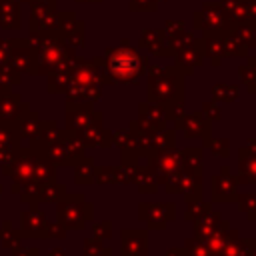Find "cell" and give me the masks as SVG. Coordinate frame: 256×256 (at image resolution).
I'll return each instance as SVG.
<instances>
[{"instance_id": "cell-1", "label": "cell", "mask_w": 256, "mask_h": 256, "mask_svg": "<svg viewBox=\"0 0 256 256\" xmlns=\"http://www.w3.org/2000/svg\"><path fill=\"white\" fill-rule=\"evenodd\" d=\"M138 218L148 226L156 230H164L170 220L176 218V204L172 202H142L138 206Z\"/></svg>"}, {"instance_id": "cell-2", "label": "cell", "mask_w": 256, "mask_h": 256, "mask_svg": "<svg viewBox=\"0 0 256 256\" xmlns=\"http://www.w3.org/2000/svg\"><path fill=\"white\" fill-rule=\"evenodd\" d=\"M236 178L230 174L228 166L220 168V174L212 176V202H234L238 198Z\"/></svg>"}, {"instance_id": "cell-3", "label": "cell", "mask_w": 256, "mask_h": 256, "mask_svg": "<svg viewBox=\"0 0 256 256\" xmlns=\"http://www.w3.org/2000/svg\"><path fill=\"white\" fill-rule=\"evenodd\" d=\"M236 182H242V184L256 182V140H248V144L238 150Z\"/></svg>"}, {"instance_id": "cell-4", "label": "cell", "mask_w": 256, "mask_h": 256, "mask_svg": "<svg viewBox=\"0 0 256 256\" xmlns=\"http://www.w3.org/2000/svg\"><path fill=\"white\" fill-rule=\"evenodd\" d=\"M122 256H148V232L122 230Z\"/></svg>"}, {"instance_id": "cell-5", "label": "cell", "mask_w": 256, "mask_h": 256, "mask_svg": "<svg viewBox=\"0 0 256 256\" xmlns=\"http://www.w3.org/2000/svg\"><path fill=\"white\" fill-rule=\"evenodd\" d=\"M228 224H230V222H228V220H222L220 212H212V210H210L206 216H202L200 220L194 222V236L204 242V240H208L210 236H214L218 230L230 228Z\"/></svg>"}, {"instance_id": "cell-6", "label": "cell", "mask_w": 256, "mask_h": 256, "mask_svg": "<svg viewBox=\"0 0 256 256\" xmlns=\"http://www.w3.org/2000/svg\"><path fill=\"white\" fill-rule=\"evenodd\" d=\"M182 128H184V134H186V138H208L210 136V122H206L200 114H194V116H188L182 124H180Z\"/></svg>"}, {"instance_id": "cell-7", "label": "cell", "mask_w": 256, "mask_h": 256, "mask_svg": "<svg viewBox=\"0 0 256 256\" xmlns=\"http://www.w3.org/2000/svg\"><path fill=\"white\" fill-rule=\"evenodd\" d=\"M134 182H136V186H138V190L144 194H154L156 192V188H158V180H156V176L152 174V170L148 168V166H140L138 164V168H136V174H134Z\"/></svg>"}, {"instance_id": "cell-8", "label": "cell", "mask_w": 256, "mask_h": 256, "mask_svg": "<svg viewBox=\"0 0 256 256\" xmlns=\"http://www.w3.org/2000/svg\"><path fill=\"white\" fill-rule=\"evenodd\" d=\"M202 142H204L206 148L212 150L214 156H218V158H228V154H230V142H228L226 138H212V136H208V138H204Z\"/></svg>"}, {"instance_id": "cell-9", "label": "cell", "mask_w": 256, "mask_h": 256, "mask_svg": "<svg viewBox=\"0 0 256 256\" xmlns=\"http://www.w3.org/2000/svg\"><path fill=\"white\" fill-rule=\"evenodd\" d=\"M210 210H212V204L210 202H202V200L192 202V204H188V208L184 212V220H188V222L192 220V224H194L196 220H200L202 216H206Z\"/></svg>"}, {"instance_id": "cell-10", "label": "cell", "mask_w": 256, "mask_h": 256, "mask_svg": "<svg viewBox=\"0 0 256 256\" xmlns=\"http://www.w3.org/2000/svg\"><path fill=\"white\" fill-rule=\"evenodd\" d=\"M184 256H212V252L208 250V246L200 240V238H188L184 244Z\"/></svg>"}, {"instance_id": "cell-11", "label": "cell", "mask_w": 256, "mask_h": 256, "mask_svg": "<svg viewBox=\"0 0 256 256\" xmlns=\"http://www.w3.org/2000/svg\"><path fill=\"white\" fill-rule=\"evenodd\" d=\"M238 206L242 212H246L248 216H252L256 212V192H248V194H240L238 198Z\"/></svg>"}, {"instance_id": "cell-12", "label": "cell", "mask_w": 256, "mask_h": 256, "mask_svg": "<svg viewBox=\"0 0 256 256\" xmlns=\"http://www.w3.org/2000/svg\"><path fill=\"white\" fill-rule=\"evenodd\" d=\"M246 254L244 256H256V240L254 238H246Z\"/></svg>"}, {"instance_id": "cell-13", "label": "cell", "mask_w": 256, "mask_h": 256, "mask_svg": "<svg viewBox=\"0 0 256 256\" xmlns=\"http://www.w3.org/2000/svg\"><path fill=\"white\" fill-rule=\"evenodd\" d=\"M204 110H206V116L210 114V118H212V120H218V118H220V114H218V110H216V108H212V106H204Z\"/></svg>"}, {"instance_id": "cell-14", "label": "cell", "mask_w": 256, "mask_h": 256, "mask_svg": "<svg viewBox=\"0 0 256 256\" xmlns=\"http://www.w3.org/2000/svg\"><path fill=\"white\" fill-rule=\"evenodd\" d=\"M164 256H184V248H170Z\"/></svg>"}]
</instances>
